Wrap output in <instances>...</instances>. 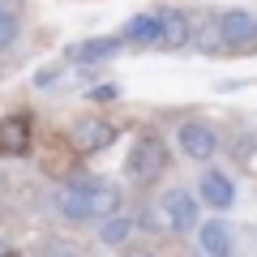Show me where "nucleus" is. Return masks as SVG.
<instances>
[{
  "mask_svg": "<svg viewBox=\"0 0 257 257\" xmlns=\"http://www.w3.org/2000/svg\"><path fill=\"white\" fill-rule=\"evenodd\" d=\"M124 172L133 176V180H159V176L167 172V146L155 138V133H146V138H138L133 142V150H128V163H124Z\"/></svg>",
  "mask_w": 257,
  "mask_h": 257,
  "instance_id": "f257e3e1",
  "label": "nucleus"
},
{
  "mask_svg": "<svg viewBox=\"0 0 257 257\" xmlns=\"http://www.w3.org/2000/svg\"><path fill=\"white\" fill-rule=\"evenodd\" d=\"M219 35L227 43V52H253V35H257V13L248 9H227L219 18Z\"/></svg>",
  "mask_w": 257,
  "mask_h": 257,
  "instance_id": "f03ea898",
  "label": "nucleus"
},
{
  "mask_svg": "<svg viewBox=\"0 0 257 257\" xmlns=\"http://www.w3.org/2000/svg\"><path fill=\"white\" fill-rule=\"evenodd\" d=\"M116 138H120V128L111 124V120H103V116H86V120H77V128H73V146L82 150V155H99V150H107Z\"/></svg>",
  "mask_w": 257,
  "mask_h": 257,
  "instance_id": "7ed1b4c3",
  "label": "nucleus"
},
{
  "mask_svg": "<svg viewBox=\"0 0 257 257\" xmlns=\"http://www.w3.org/2000/svg\"><path fill=\"white\" fill-rule=\"evenodd\" d=\"M176 146L189 159L206 163V159H214V150H219V138H214V128H206L202 120H184V124L176 128Z\"/></svg>",
  "mask_w": 257,
  "mask_h": 257,
  "instance_id": "20e7f679",
  "label": "nucleus"
},
{
  "mask_svg": "<svg viewBox=\"0 0 257 257\" xmlns=\"http://www.w3.org/2000/svg\"><path fill=\"white\" fill-rule=\"evenodd\" d=\"M159 214L167 219L172 231H189L193 223H197V197L184 193V189H167L163 202H159Z\"/></svg>",
  "mask_w": 257,
  "mask_h": 257,
  "instance_id": "39448f33",
  "label": "nucleus"
},
{
  "mask_svg": "<svg viewBox=\"0 0 257 257\" xmlns=\"http://www.w3.org/2000/svg\"><path fill=\"white\" fill-rule=\"evenodd\" d=\"M30 155V116H0V159H22Z\"/></svg>",
  "mask_w": 257,
  "mask_h": 257,
  "instance_id": "423d86ee",
  "label": "nucleus"
},
{
  "mask_svg": "<svg viewBox=\"0 0 257 257\" xmlns=\"http://www.w3.org/2000/svg\"><path fill=\"white\" fill-rule=\"evenodd\" d=\"M56 210L69 223H94V214H90V180L64 184V189L56 193Z\"/></svg>",
  "mask_w": 257,
  "mask_h": 257,
  "instance_id": "0eeeda50",
  "label": "nucleus"
},
{
  "mask_svg": "<svg viewBox=\"0 0 257 257\" xmlns=\"http://www.w3.org/2000/svg\"><path fill=\"white\" fill-rule=\"evenodd\" d=\"M197 197H202L210 210H227V206L236 202V184H231V176H223V172H206L202 180H197Z\"/></svg>",
  "mask_w": 257,
  "mask_h": 257,
  "instance_id": "6e6552de",
  "label": "nucleus"
},
{
  "mask_svg": "<svg viewBox=\"0 0 257 257\" xmlns=\"http://www.w3.org/2000/svg\"><path fill=\"white\" fill-rule=\"evenodd\" d=\"M159 35H163V13H138V18L124 22V43L133 47H159Z\"/></svg>",
  "mask_w": 257,
  "mask_h": 257,
  "instance_id": "1a4fd4ad",
  "label": "nucleus"
},
{
  "mask_svg": "<svg viewBox=\"0 0 257 257\" xmlns=\"http://www.w3.org/2000/svg\"><path fill=\"white\" fill-rule=\"evenodd\" d=\"M197 240H202V253L206 257H231L236 253V240H231V227L223 219H206L197 227Z\"/></svg>",
  "mask_w": 257,
  "mask_h": 257,
  "instance_id": "9d476101",
  "label": "nucleus"
},
{
  "mask_svg": "<svg viewBox=\"0 0 257 257\" xmlns=\"http://www.w3.org/2000/svg\"><path fill=\"white\" fill-rule=\"evenodd\" d=\"M90 214L94 223H107L111 214H120V189L111 180H90Z\"/></svg>",
  "mask_w": 257,
  "mask_h": 257,
  "instance_id": "9b49d317",
  "label": "nucleus"
},
{
  "mask_svg": "<svg viewBox=\"0 0 257 257\" xmlns=\"http://www.w3.org/2000/svg\"><path fill=\"white\" fill-rule=\"evenodd\" d=\"M116 52H120V39L116 35H103V39H86V43H77L73 52H69V60H73V64H99V60H111Z\"/></svg>",
  "mask_w": 257,
  "mask_h": 257,
  "instance_id": "f8f14e48",
  "label": "nucleus"
},
{
  "mask_svg": "<svg viewBox=\"0 0 257 257\" xmlns=\"http://www.w3.org/2000/svg\"><path fill=\"white\" fill-rule=\"evenodd\" d=\"M189 39H193L189 18H184V13H172V9H167V13H163V35H159V47H163V52H180Z\"/></svg>",
  "mask_w": 257,
  "mask_h": 257,
  "instance_id": "ddd939ff",
  "label": "nucleus"
},
{
  "mask_svg": "<svg viewBox=\"0 0 257 257\" xmlns=\"http://www.w3.org/2000/svg\"><path fill=\"white\" fill-rule=\"evenodd\" d=\"M193 43H197V52H206V56L227 52V43H223V35H219V22H206V26L193 35Z\"/></svg>",
  "mask_w": 257,
  "mask_h": 257,
  "instance_id": "4468645a",
  "label": "nucleus"
},
{
  "mask_svg": "<svg viewBox=\"0 0 257 257\" xmlns=\"http://www.w3.org/2000/svg\"><path fill=\"white\" fill-rule=\"evenodd\" d=\"M128 231H133V219H124V214H111V219L99 227V240H103V244H124Z\"/></svg>",
  "mask_w": 257,
  "mask_h": 257,
  "instance_id": "2eb2a0df",
  "label": "nucleus"
},
{
  "mask_svg": "<svg viewBox=\"0 0 257 257\" xmlns=\"http://www.w3.org/2000/svg\"><path fill=\"white\" fill-rule=\"evenodd\" d=\"M13 39H18V18H13L9 9H0V52L13 47Z\"/></svg>",
  "mask_w": 257,
  "mask_h": 257,
  "instance_id": "dca6fc26",
  "label": "nucleus"
},
{
  "mask_svg": "<svg viewBox=\"0 0 257 257\" xmlns=\"http://www.w3.org/2000/svg\"><path fill=\"white\" fill-rule=\"evenodd\" d=\"M43 257H82V248L64 240H43Z\"/></svg>",
  "mask_w": 257,
  "mask_h": 257,
  "instance_id": "f3484780",
  "label": "nucleus"
},
{
  "mask_svg": "<svg viewBox=\"0 0 257 257\" xmlns=\"http://www.w3.org/2000/svg\"><path fill=\"white\" fill-rule=\"evenodd\" d=\"M90 99H94V103H107V99H120V86H116V82H107V86H94V90H90Z\"/></svg>",
  "mask_w": 257,
  "mask_h": 257,
  "instance_id": "a211bd4d",
  "label": "nucleus"
},
{
  "mask_svg": "<svg viewBox=\"0 0 257 257\" xmlns=\"http://www.w3.org/2000/svg\"><path fill=\"white\" fill-rule=\"evenodd\" d=\"M56 77H60V69H39V73H35V86H39V90H47V86H56Z\"/></svg>",
  "mask_w": 257,
  "mask_h": 257,
  "instance_id": "6ab92c4d",
  "label": "nucleus"
},
{
  "mask_svg": "<svg viewBox=\"0 0 257 257\" xmlns=\"http://www.w3.org/2000/svg\"><path fill=\"white\" fill-rule=\"evenodd\" d=\"M124 257H155V253H146V248H128Z\"/></svg>",
  "mask_w": 257,
  "mask_h": 257,
  "instance_id": "aec40b11",
  "label": "nucleus"
},
{
  "mask_svg": "<svg viewBox=\"0 0 257 257\" xmlns=\"http://www.w3.org/2000/svg\"><path fill=\"white\" fill-rule=\"evenodd\" d=\"M0 257H13V248H9V244H5V240H0Z\"/></svg>",
  "mask_w": 257,
  "mask_h": 257,
  "instance_id": "412c9836",
  "label": "nucleus"
},
{
  "mask_svg": "<svg viewBox=\"0 0 257 257\" xmlns=\"http://www.w3.org/2000/svg\"><path fill=\"white\" fill-rule=\"evenodd\" d=\"M253 52H257V35H253Z\"/></svg>",
  "mask_w": 257,
  "mask_h": 257,
  "instance_id": "4be33fe9",
  "label": "nucleus"
}]
</instances>
